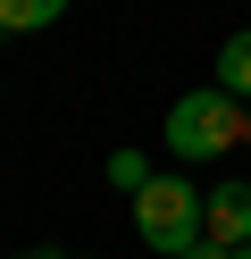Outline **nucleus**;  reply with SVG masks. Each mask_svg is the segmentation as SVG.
I'll return each instance as SVG.
<instances>
[{
  "instance_id": "f03ea898",
  "label": "nucleus",
  "mask_w": 251,
  "mask_h": 259,
  "mask_svg": "<svg viewBox=\"0 0 251 259\" xmlns=\"http://www.w3.org/2000/svg\"><path fill=\"white\" fill-rule=\"evenodd\" d=\"M134 234H142V251L184 259L201 242V192L184 184V176H151V184L134 192Z\"/></svg>"
},
{
  "instance_id": "9d476101",
  "label": "nucleus",
  "mask_w": 251,
  "mask_h": 259,
  "mask_svg": "<svg viewBox=\"0 0 251 259\" xmlns=\"http://www.w3.org/2000/svg\"><path fill=\"white\" fill-rule=\"evenodd\" d=\"M234 259H251V242H234Z\"/></svg>"
},
{
  "instance_id": "1a4fd4ad",
  "label": "nucleus",
  "mask_w": 251,
  "mask_h": 259,
  "mask_svg": "<svg viewBox=\"0 0 251 259\" xmlns=\"http://www.w3.org/2000/svg\"><path fill=\"white\" fill-rule=\"evenodd\" d=\"M243 142H251V101H243Z\"/></svg>"
},
{
  "instance_id": "7ed1b4c3",
  "label": "nucleus",
  "mask_w": 251,
  "mask_h": 259,
  "mask_svg": "<svg viewBox=\"0 0 251 259\" xmlns=\"http://www.w3.org/2000/svg\"><path fill=\"white\" fill-rule=\"evenodd\" d=\"M201 242H251V184H218L201 192Z\"/></svg>"
},
{
  "instance_id": "20e7f679",
  "label": "nucleus",
  "mask_w": 251,
  "mask_h": 259,
  "mask_svg": "<svg viewBox=\"0 0 251 259\" xmlns=\"http://www.w3.org/2000/svg\"><path fill=\"white\" fill-rule=\"evenodd\" d=\"M59 17H67V0H0V42L42 34V25H59Z\"/></svg>"
},
{
  "instance_id": "6e6552de",
  "label": "nucleus",
  "mask_w": 251,
  "mask_h": 259,
  "mask_svg": "<svg viewBox=\"0 0 251 259\" xmlns=\"http://www.w3.org/2000/svg\"><path fill=\"white\" fill-rule=\"evenodd\" d=\"M9 259H67V251H9Z\"/></svg>"
},
{
  "instance_id": "0eeeda50",
  "label": "nucleus",
  "mask_w": 251,
  "mask_h": 259,
  "mask_svg": "<svg viewBox=\"0 0 251 259\" xmlns=\"http://www.w3.org/2000/svg\"><path fill=\"white\" fill-rule=\"evenodd\" d=\"M184 259H234V251H226V242H193Z\"/></svg>"
},
{
  "instance_id": "39448f33",
  "label": "nucleus",
  "mask_w": 251,
  "mask_h": 259,
  "mask_svg": "<svg viewBox=\"0 0 251 259\" xmlns=\"http://www.w3.org/2000/svg\"><path fill=\"white\" fill-rule=\"evenodd\" d=\"M218 92H234V101H251V25L218 42Z\"/></svg>"
},
{
  "instance_id": "423d86ee",
  "label": "nucleus",
  "mask_w": 251,
  "mask_h": 259,
  "mask_svg": "<svg viewBox=\"0 0 251 259\" xmlns=\"http://www.w3.org/2000/svg\"><path fill=\"white\" fill-rule=\"evenodd\" d=\"M100 176H109V184H117V192H126V201H134V192H142V184H151V176H159V167H151L142 151H109V167H100Z\"/></svg>"
},
{
  "instance_id": "f257e3e1",
  "label": "nucleus",
  "mask_w": 251,
  "mask_h": 259,
  "mask_svg": "<svg viewBox=\"0 0 251 259\" xmlns=\"http://www.w3.org/2000/svg\"><path fill=\"white\" fill-rule=\"evenodd\" d=\"M243 142V101L218 84L201 92H176V109H167V159H218Z\"/></svg>"
}]
</instances>
